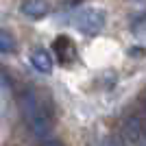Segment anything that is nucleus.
<instances>
[{"instance_id": "nucleus-1", "label": "nucleus", "mask_w": 146, "mask_h": 146, "mask_svg": "<svg viewBox=\"0 0 146 146\" xmlns=\"http://www.w3.org/2000/svg\"><path fill=\"white\" fill-rule=\"evenodd\" d=\"M18 105H20V113L24 118L26 127L31 129V133L35 135L39 142H48L52 140V116L46 109V105L33 90H24L18 96Z\"/></svg>"}, {"instance_id": "nucleus-2", "label": "nucleus", "mask_w": 146, "mask_h": 146, "mask_svg": "<svg viewBox=\"0 0 146 146\" xmlns=\"http://www.w3.org/2000/svg\"><path fill=\"white\" fill-rule=\"evenodd\" d=\"M74 26L85 33V35H96L105 29V22H107V15H105L103 9H94V7H87V9H81V11L74 13L72 18Z\"/></svg>"}, {"instance_id": "nucleus-3", "label": "nucleus", "mask_w": 146, "mask_h": 146, "mask_svg": "<svg viewBox=\"0 0 146 146\" xmlns=\"http://www.w3.org/2000/svg\"><path fill=\"white\" fill-rule=\"evenodd\" d=\"M20 11L24 13L29 20H39L44 15H48L50 2L48 0H24L22 7H20Z\"/></svg>"}, {"instance_id": "nucleus-4", "label": "nucleus", "mask_w": 146, "mask_h": 146, "mask_svg": "<svg viewBox=\"0 0 146 146\" xmlns=\"http://www.w3.org/2000/svg\"><path fill=\"white\" fill-rule=\"evenodd\" d=\"M31 66L35 68L37 72H42V74H50L52 72V66H55L50 50H46V48L33 50V52H31Z\"/></svg>"}, {"instance_id": "nucleus-5", "label": "nucleus", "mask_w": 146, "mask_h": 146, "mask_svg": "<svg viewBox=\"0 0 146 146\" xmlns=\"http://www.w3.org/2000/svg\"><path fill=\"white\" fill-rule=\"evenodd\" d=\"M55 48H57V52H59L61 61H70V59H74V55H76L72 42H70L68 37H59V39L55 42Z\"/></svg>"}, {"instance_id": "nucleus-6", "label": "nucleus", "mask_w": 146, "mask_h": 146, "mask_svg": "<svg viewBox=\"0 0 146 146\" xmlns=\"http://www.w3.org/2000/svg\"><path fill=\"white\" fill-rule=\"evenodd\" d=\"M15 50V39L9 31L0 29V52H13Z\"/></svg>"}, {"instance_id": "nucleus-7", "label": "nucleus", "mask_w": 146, "mask_h": 146, "mask_svg": "<svg viewBox=\"0 0 146 146\" xmlns=\"http://www.w3.org/2000/svg\"><path fill=\"white\" fill-rule=\"evenodd\" d=\"M133 33L140 39H146V15H142V18H137L133 22Z\"/></svg>"}, {"instance_id": "nucleus-8", "label": "nucleus", "mask_w": 146, "mask_h": 146, "mask_svg": "<svg viewBox=\"0 0 146 146\" xmlns=\"http://www.w3.org/2000/svg\"><path fill=\"white\" fill-rule=\"evenodd\" d=\"M7 81H9V76H7V72L0 68V85H7Z\"/></svg>"}, {"instance_id": "nucleus-9", "label": "nucleus", "mask_w": 146, "mask_h": 146, "mask_svg": "<svg viewBox=\"0 0 146 146\" xmlns=\"http://www.w3.org/2000/svg\"><path fill=\"white\" fill-rule=\"evenodd\" d=\"M140 118H142V122H144V129H146V94H144V109H142Z\"/></svg>"}]
</instances>
